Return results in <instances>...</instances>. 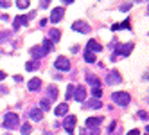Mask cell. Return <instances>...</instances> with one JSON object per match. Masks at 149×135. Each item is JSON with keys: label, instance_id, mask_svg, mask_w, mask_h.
<instances>
[{"label": "cell", "instance_id": "cell-1", "mask_svg": "<svg viewBox=\"0 0 149 135\" xmlns=\"http://www.w3.org/2000/svg\"><path fill=\"white\" fill-rule=\"evenodd\" d=\"M18 124H20V117L16 115L15 112H7L4 115V128L15 130V128H18Z\"/></svg>", "mask_w": 149, "mask_h": 135}, {"label": "cell", "instance_id": "cell-2", "mask_svg": "<svg viewBox=\"0 0 149 135\" xmlns=\"http://www.w3.org/2000/svg\"><path fill=\"white\" fill-rule=\"evenodd\" d=\"M111 101L117 103V106H127L131 101V96L127 92H113L111 94Z\"/></svg>", "mask_w": 149, "mask_h": 135}, {"label": "cell", "instance_id": "cell-3", "mask_svg": "<svg viewBox=\"0 0 149 135\" xmlns=\"http://www.w3.org/2000/svg\"><path fill=\"white\" fill-rule=\"evenodd\" d=\"M72 31H76V33H79V34H88L92 29H90V25L84 22V20H77V22L72 24Z\"/></svg>", "mask_w": 149, "mask_h": 135}, {"label": "cell", "instance_id": "cell-4", "mask_svg": "<svg viewBox=\"0 0 149 135\" xmlns=\"http://www.w3.org/2000/svg\"><path fill=\"white\" fill-rule=\"evenodd\" d=\"M117 47H119V49H117V52L111 54V59H115L119 54H120V56H130L135 45H133V43H124V45H117Z\"/></svg>", "mask_w": 149, "mask_h": 135}, {"label": "cell", "instance_id": "cell-5", "mask_svg": "<svg viewBox=\"0 0 149 135\" xmlns=\"http://www.w3.org/2000/svg\"><path fill=\"white\" fill-rule=\"evenodd\" d=\"M119 83H122L120 74H119L117 70H110V72H108V76H106V85L113 87V85H119Z\"/></svg>", "mask_w": 149, "mask_h": 135}, {"label": "cell", "instance_id": "cell-6", "mask_svg": "<svg viewBox=\"0 0 149 135\" xmlns=\"http://www.w3.org/2000/svg\"><path fill=\"white\" fill-rule=\"evenodd\" d=\"M76 115H68L65 121H63V128L67 130V133L68 135H74V128H76Z\"/></svg>", "mask_w": 149, "mask_h": 135}, {"label": "cell", "instance_id": "cell-7", "mask_svg": "<svg viewBox=\"0 0 149 135\" xmlns=\"http://www.w3.org/2000/svg\"><path fill=\"white\" fill-rule=\"evenodd\" d=\"M33 16H34V13H31V15H27V16H16V18H15V22H13V29L18 31L22 25H27V24H29V20L33 18Z\"/></svg>", "mask_w": 149, "mask_h": 135}, {"label": "cell", "instance_id": "cell-8", "mask_svg": "<svg viewBox=\"0 0 149 135\" xmlns=\"http://www.w3.org/2000/svg\"><path fill=\"white\" fill-rule=\"evenodd\" d=\"M54 67H56V69H59V70H65V72L72 69V65H70L68 58H65V56H59V58L54 61Z\"/></svg>", "mask_w": 149, "mask_h": 135}, {"label": "cell", "instance_id": "cell-9", "mask_svg": "<svg viewBox=\"0 0 149 135\" xmlns=\"http://www.w3.org/2000/svg\"><path fill=\"white\" fill-rule=\"evenodd\" d=\"M63 16H65V9H63V7H56V9H52V13H50V18H49V20H50L52 24H58Z\"/></svg>", "mask_w": 149, "mask_h": 135}, {"label": "cell", "instance_id": "cell-10", "mask_svg": "<svg viewBox=\"0 0 149 135\" xmlns=\"http://www.w3.org/2000/svg\"><path fill=\"white\" fill-rule=\"evenodd\" d=\"M31 56H33L34 59H40V58L47 56V52H45V49L41 45H34V47H31Z\"/></svg>", "mask_w": 149, "mask_h": 135}, {"label": "cell", "instance_id": "cell-11", "mask_svg": "<svg viewBox=\"0 0 149 135\" xmlns=\"http://www.w3.org/2000/svg\"><path fill=\"white\" fill-rule=\"evenodd\" d=\"M86 49H88V50H92V52H101V50H102V45L99 43L97 40H88Z\"/></svg>", "mask_w": 149, "mask_h": 135}, {"label": "cell", "instance_id": "cell-12", "mask_svg": "<svg viewBox=\"0 0 149 135\" xmlns=\"http://www.w3.org/2000/svg\"><path fill=\"white\" fill-rule=\"evenodd\" d=\"M101 122H102V119L101 117H88L86 119V128H99L101 126Z\"/></svg>", "mask_w": 149, "mask_h": 135}, {"label": "cell", "instance_id": "cell-13", "mask_svg": "<svg viewBox=\"0 0 149 135\" xmlns=\"http://www.w3.org/2000/svg\"><path fill=\"white\" fill-rule=\"evenodd\" d=\"M29 117L33 121H41V119H43V110H41V108H33L29 112Z\"/></svg>", "mask_w": 149, "mask_h": 135}, {"label": "cell", "instance_id": "cell-14", "mask_svg": "<svg viewBox=\"0 0 149 135\" xmlns=\"http://www.w3.org/2000/svg\"><path fill=\"white\" fill-rule=\"evenodd\" d=\"M84 106H86V108H93V110H97V108H102V103H101L97 97H93V99H88L86 103H84Z\"/></svg>", "mask_w": 149, "mask_h": 135}, {"label": "cell", "instance_id": "cell-15", "mask_svg": "<svg viewBox=\"0 0 149 135\" xmlns=\"http://www.w3.org/2000/svg\"><path fill=\"white\" fill-rule=\"evenodd\" d=\"M74 97H76V101L83 103L84 97H86V88H84V87H77V88H76V94H74Z\"/></svg>", "mask_w": 149, "mask_h": 135}, {"label": "cell", "instance_id": "cell-16", "mask_svg": "<svg viewBox=\"0 0 149 135\" xmlns=\"http://www.w3.org/2000/svg\"><path fill=\"white\" fill-rule=\"evenodd\" d=\"M54 113H56L58 117H63V115H67V113H68V105H67V103H61L59 106H56Z\"/></svg>", "mask_w": 149, "mask_h": 135}, {"label": "cell", "instance_id": "cell-17", "mask_svg": "<svg viewBox=\"0 0 149 135\" xmlns=\"http://www.w3.org/2000/svg\"><path fill=\"white\" fill-rule=\"evenodd\" d=\"M27 87H29V90H31V92L40 90V87H41V79H40V78H33V79L29 81V85H27Z\"/></svg>", "mask_w": 149, "mask_h": 135}, {"label": "cell", "instance_id": "cell-18", "mask_svg": "<svg viewBox=\"0 0 149 135\" xmlns=\"http://www.w3.org/2000/svg\"><path fill=\"white\" fill-rule=\"evenodd\" d=\"M56 97H58V88H56L54 85L47 87V99H49V101H54Z\"/></svg>", "mask_w": 149, "mask_h": 135}, {"label": "cell", "instance_id": "cell-19", "mask_svg": "<svg viewBox=\"0 0 149 135\" xmlns=\"http://www.w3.org/2000/svg\"><path fill=\"white\" fill-rule=\"evenodd\" d=\"M86 83H88L90 87H99V85H101V79H99L97 76H93V74H88V76H86Z\"/></svg>", "mask_w": 149, "mask_h": 135}, {"label": "cell", "instance_id": "cell-20", "mask_svg": "<svg viewBox=\"0 0 149 135\" xmlns=\"http://www.w3.org/2000/svg\"><path fill=\"white\" fill-rule=\"evenodd\" d=\"M84 61H86V63H95V52H92V50L86 49V52H84Z\"/></svg>", "mask_w": 149, "mask_h": 135}, {"label": "cell", "instance_id": "cell-21", "mask_svg": "<svg viewBox=\"0 0 149 135\" xmlns=\"http://www.w3.org/2000/svg\"><path fill=\"white\" fill-rule=\"evenodd\" d=\"M49 34H50V41H58V40L61 38V33H59L58 29H52Z\"/></svg>", "mask_w": 149, "mask_h": 135}, {"label": "cell", "instance_id": "cell-22", "mask_svg": "<svg viewBox=\"0 0 149 135\" xmlns=\"http://www.w3.org/2000/svg\"><path fill=\"white\" fill-rule=\"evenodd\" d=\"M38 67H40V65H38V59H33V61H29V63L25 65L27 70H36Z\"/></svg>", "mask_w": 149, "mask_h": 135}, {"label": "cell", "instance_id": "cell-23", "mask_svg": "<svg viewBox=\"0 0 149 135\" xmlns=\"http://www.w3.org/2000/svg\"><path fill=\"white\" fill-rule=\"evenodd\" d=\"M41 47H43V49H45V52L49 54L50 50H52V41H50V40H43V45H41Z\"/></svg>", "mask_w": 149, "mask_h": 135}, {"label": "cell", "instance_id": "cell-24", "mask_svg": "<svg viewBox=\"0 0 149 135\" xmlns=\"http://www.w3.org/2000/svg\"><path fill=\"white\" fill-rule=\"evenodd\" d=\"M49 105H50V101H49V99H41V103H40V108H41V110H45V112H47V110L50 108Z\"/></svg>", "mask_w": 149, "mask_h": 135}, {"label": "cell", "instance_id": "cell-25", "mask_svg": "<svg viewBox=\"0 0 149 135\" xmlns=\"http://www.w3.org/2000/svg\"><path fill=\"white\" fill-rule=\"evenodd\" d=\"M31 130H33V128H31V124H29V122L22 124V135H29V133H31Z\"/></svg>", "mask_w": 149, "mask_h": 135}, {"label": "cell", "instance_id": "cell-26", "mask_svg": "<svg viewBox=\"0 0 149 135\" xmlns=\"http://www.w3.org/2000/svg\"><path fill=\"white\" fill-rule=\"evenodd\" d=\"M65 97H67V101L74 97V85H68V88H67V94H65Z\"/></svg>", "mask_w": 149, "mask_h": 135}, {"label": "cell", "instance_id": "cell-27", "mask_svg": "<svg viewBox=\"0 0 149 135\" xmlns=\"http://www.w3.org/2000/svg\"><path fill=\"white\" fill-rule=\"evenodd\" d=\"M92 94H93V97H97V99H99V97L102 96V90H101L99 87H93V88H92Z\"/></svg>", "mask_w": 149, "mask_h": 135}, {"label": "cell", "instance_id": "cell-28", "mask_svg": "<svg viewBox=\"0 0 149 135\" xmlns=\"http://www.w3.org/2000/svg\"><path fill=\"white\" fill-rule=\"evenodd\" d=\"M16 6L20 9H25V7H29V0H16Z\"/></svg>", "mask_w": 149, "mask_h": 135}, {"label": "cell", "instance_id": "cell-29", "mask_svg": "<svg viewBox=\"0 0 149 135\" xmlns=\"http://www.w3.org/2000/svg\"><path fill=\"white\" fill-rule=\"evenodd\" d=\"M119 29H131V25H130V20H126V22H122L120 25H117V31Z\"/></svg>", "mask_w": 149, "mask_h": 135}, {"label": "cell", "instance_id": "cell-30", "mask_svg": "<svg viewBox=\"0 0 149 135\" xmlns=\"http://www.w3.org/2000/svg\"><path fill=\"white\" fill-rule=\"evenodd\" d=\"M49 2H50V0H40V7H43V9H45V7L49 6Z\"/></svg>", "mask_w": 149, "mask_h": 135}, {"label": "cell", "instance_id": "cell-31", "mask_svg": "<svg viewBox=\"0 0 149 135\" xmlns=\"http://www.w3.org/2000/svg\"><path fill=\"white\" fill-rule=\"evenodd\" d=\"M138 115H140L142 119H146V121H147V112H144V110H140V112H138Z\"/></svg>", "mask_w": 149, "mask_h": 135}, {"label": "cell", "instance_id": "cell-32", "mask_svg": "<svg viewBox=\"0 0 149 135\" xmlns=\"http://www.w3.org/2000/svg\"><path fill=\"white\" fill-rule=\"evenodd\" d=\"M120 11H130V4H122L120 6Z\"/></svg>", "mask_w": 149, "mask_h": 135}, {"label": "cell", "instance_id": "cell-33", "mask_svg": "<svg viewBox=\"0 0 149 135\" xmlns=\"http://www.w3.org/2000/svg\"><path fill=\"white\" fill-rule=\"evenodd\" d=\"M127 135H140V132H138V130H130Z\"/></svg>", "mask_w": 149, "mask_h": 135}, {"label": "cell", "instance_id": "cell-34", "mask_svg": "<svg viewBox=\"0 0 149 135\" xmlns=\"http://www.w3.org/2000/svg\"><path fill=\"white\" fill-rule=\"evenodd\" d=\"M70 50H72V52H74V54H76V52H77V50H79V47H77V45H74V47H72Z\"/></svg>", "mask_w": 149, "mask_h": 135}, {"label": "cell", "instance_id": "cell-35", "mask_svg": "<svg viewBox=\"0 0 149 135\" xmlns=\"http://www.w3.org/2000/svg\"><path fill=\"white\" fill-rule=\"evenodd\" d=\"M4 78H6V72H4V70H0V81H2Z\"/></svg>", "mask_w": 149, "mask_h": 135}, {"label": "cell", "instance_id": "cell-36", "mask_svg": "<svg viewBox=\"0 0 149 135\" xmlns=\"http://www.w3.org/2000/svg\"><path fill=\"white\" fill-rule=\"evenodd\" d=\"M6 34H7V33H0V40H6V38H7Z\"/></svg>", "mask_w": 149, "mask_h": 135}, {"label": "cell", "instance_id": "cell-37", "mask_svg": "<svg viewBox=\"0 0 149 135\" xmlns=\"http://www.w3.org/2000/svg\"><path fill=\"white\" fill-rule=\"evenodd\" d=\"M74 0H63V4H72Z\"/></svg>", "mask_w": 149, "mask_h": 135}, {"label": "cell", "instance_id": "cell-38", "mask_svg": "<svg viewBox=\"0 0 149 135\" xmlns=\"http://www.w3.org/2000/svg\"><path fill=\"white\" fill-rule=\"evenodd\" d=\"M41 135H52L50 132H43V133H41Z\"/></svg>", "mask_w": 149, "mask_h": 135}, {"label": "cell", "instance_id": "cell-39", "mask_svg": "<svg viewBox=\"0 0 149 135\" xmlns=\"http://www.w3.org/2000/svg\"><path fill=\"white\" fill-rule=\"evenodd\" d=\"M135 2H144V0H135ZM146 2H147V0H146Z\"/></svg>", "mask_w": 149, "mask_h": 135}]
</instances>
